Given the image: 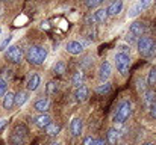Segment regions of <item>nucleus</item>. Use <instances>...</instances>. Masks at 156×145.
Instances as JSON below:
<instances>
[{
    "label": "nucleus",
    "instance_id": "obj_23",
    "mask_svg": "<svg viewBox=\"0 0 156 145\" xmlns=\"http://www.w3.org/2000/svg\"><path fill=\"white\" fill-rule=\"evenodd\" d=\"M144 101H146L149 106H152V104L156 101V92L153 89H149V91L144 92Z\"/></svg>",
    "mask_w": 156,
    "mask_h": 145
},
{
    "label": "nucleus",
    "instance_id": "obj_3",
    "mask_svg": "<svg viewBox=\"0 0 156 145\" xmlns=\"http://www.w3.org/2000/svg\"><path fill=\"white\" fill-rule=\"evenodd\" d=\"M130 113H132V103L127 101V100L126 101H121L120 106H118V109H117V113L114 116L115 124H124L129 119Z\"/></svg>",
    "mask_w": 156,
    "mask_h": 145
},
{
    "label": "nucleus",
    "instance_id": "obj_22",
    "mask_svg": "<svg viewBox=\"0 0 156 145\" xmlns=\"http://www.w3.org/2000/svg\"><path fill=\"white\" fill-rule=\"evenodd\" d=\"M44 130H46V133H47L49 136H56V135L61 132V126H59V124H55V123H52V124H50V126H47Z\"/></svg>",
    "mask_w": 156,
    "mask_h": 145
},
{
    "label": "nucleus",
    "instance_id": "obj_32",
    "mask_svg": "<svg viewBox=\"0 0 156 145\" xmlns=\"http://www.w3.org/2000/svg\"><path fill=\"white\" fill-rule=\"evenodd\" d=\"M150 115H152V116L156 119V101L152 104V106H150Z\"/></svg>",
    "mask_w": 156,
    "mask_h": 145
},
{
    "label": "nucleus",
    "instance_id": "obj_19",
    "mask_svg": "<svg viewBox=\"0 0 156 145\" xmlns=\"http://www.w3.org/2000/svg\"><path fill=\"white\" fill-rule=\"evenodd\" d=\"M27 100H29V94L24 92V91H20V92L15 94V106L20 107V106H23Z\"/></svg>",
    "mask_w": 156,
    "mask_h": 145
},
{
    "label": "nucleus",
    "instance_id": "obj_6",
    "mask_svg": "<svg viewBox=\"0 0 156 145\" xmlns=\"http://www.w3.org/2000/svg\"><path fill=\"white\" fill-rule=\"evenodd\" d=\"M146 30H147V24L144 21H135L129 27V35H132L133 38H141V36H144Z\"/></svg>",
    "mask_w": 156,
    "mask_h": 145
},
{
    "label": "nucleus",
    "instance_id": "obj_27",
    "mask_svg": "<svg viewBox=\"0 0 156 145\" xmlns=\"http://www.w3.org/2000/svg\"><path fill=\"white\" fill-rule=\"evenodd\" d=\"M6 91H8V83H6L5 79H0V98L5 97Z\"/></svg>",
    "mask_w": 156,
    "mask_h": 145
},
{
    "label": "nucleus",
    "instance_id": "obj_10",
    "mask_svg": "<svg viewBox=\"0 0 156 145\" xmlns=\"http://www.w3.org/2000/svg\"><path fill=\"white\" fill-rule=\"evenodd\" d=\"M65 50L70 53V54H80L83 51V46L82 43L79 41H68L67 46H65Z\"/></svg>",
    "mask_w": 156,
    "mask_h": 145
},
{
    "label": "nucleus",
    "instance_id": "obj_26",
    "mask_svg": "<svg viewBox=\"0 0 156 145\" xmlns=\"http://www.w3.org/2000/svg\"><path fill=\"white\" fill-rule=\"evenodd\" d=\"M147 85L150 86H155L156 85V67H153L149 73V77H147Z\"/></svg>",
    "mask_w": 156,
    "mask_h": 145
},
{
    "label": "nucleus",
    "instance_id": "obj_7",
    "mask_svg": "<svg viewBox=\"0 0 156 145\" xmlns=\"http://www.w3.org/2000/svg\"><path fill=\"white\" fill-rule=\"evenodd\" d=\"M152 5V2H149V0H141V2H136L130 9H129V17L130 18H133V17H136V15H140L144 9H147L149 6Z\"/></svg>",
    "mask_w": 156,
    "mask_h": 145
},
{
    "label": "nucleus",
    "instance_id": "obj_31",
    "mask_svg": "<svg viewBox=\"0 0 156 145\" xmlns=\"http://www.w3.org/2000/svg\"><path fill=\"white\" fill-rule=\"evenodd\" d=\"M100 3H102L100 0H90V2H87L85 5H87L88 8H97V6H99Z\"/></svg>",
    "mask_w": 156,
    "mask_h": 145
},
{
    "label": "nucleus",
    "instance_id": "obj_8",
    "mask_svg": "<svg viewBox=\"0 0 156 145\" xmlns=\"http://www.w3.org/2000/svg\"><path fill=\"white\" fill-rule=\"evenodd\" d=\"M111 74H112V67H111V64H109L108 60H103V62L100 64V67H99V79L105 83V82H108V79L111 77Z\"/></svg>",
    "mask_w": 156,
    "mask_h": 145
},
{
    "label": "nucleus",
    "instance_id": "obj_33",
    "mask_svg": "<svg viewBox=\"0 0 156 145\" xmlns=\"http://www.w3.org/2000/svg\"><path fill=\"white\" fill-rule=\"evenodd\" d=\"M5 126H6V119H0V132L5 129Z\"/></svg>",
    "mask_w": 156,
    "mask_h": 145
},
{
    "label": "nucleus",
    "instance_id": "obj_20",
    "mask_svg": "<svg viewBox=\"0 0 156 145\" xmlns=\"http://www.w3.org/2000/svg\"><path fill=\"white\" fill-rule=\"evenodd\" d=\"M65 70H67V65H65V62H62V60H58V62L53 65V74H55V76H62V74L65 73Z\"/></svg>",
    "mask_w": 156,
    "mask_h": 145
},
{
    "label": "nucleus",
    "instance_id": "obj_12",
    "mask_svg": "<svg viewBox=\"0 0 156 145\" xmlns=\"http://www.w3.org/2000/svg\"><path fill=\"white\" fill-rule=\"evenodd\" d=\"M74 97H76L77 101H85V100H88V97H90V88L85 86V85L77 86L76 91H74Z\"/></svg>",
    "mask_w": 156,
    "mask_h": 145
},
{
    "label": "nucleus",
    "instance_id": "obj_17",
    "mask_svg": "<svg viewBox=\"0 0 156 145\" xmlns=\"http://www.w3.org/2000/svg\"><path fill=\"white\" fill-rule=\"evenodd\" d=\"M3 109H6V110H11L14 106H15V94H12V92H8V94H5L3 97Z\"/></svg>",
    "mask_w": 156,
    "mask_h": 145
},
{
    "label": "nucleus",
    "instance_id": "obj_9",
    "mask_svg": "<svg viewBox=\"0 0 156 145\" xmlns=\"http://www.w3.org/2000/svg\"><path fill=\"white\" fill-rule=\"evenodd\" d=\"M41 85V76L37 74V73H32L27 79V83H26V88L27 91H37Z\"/></svg>",
    "mask_w": 156,
    "mask_h": 145
},
{
    "label": "nucleus",
    "instance_id": "obj_25",
    "mask_svg": "<svg viewBox=\"0 0 156 145\" xmlns=\"http://www.w3.org/2000/svg\"><path fill=\"white\" fill-rule=\"evenodd\" d=\"M58 82H49L47 83V86H46V92H47V95H53V94H56L58 92Z\"/></svg>",
    "mask_w": 156,
    "mask_h": 145
},
{
    "label": "nucleus",
    "instance_id": "obj_15",
    "mask_svg": "<svg viewBox=\"0 0 156 145\" xmlns=\"http://www.w3.org/2000/svg\"><path fill=\"white\" fill-rule=\"evenodd\" d=\"M50 124H52V118H50V115H47V113H41L40 116L35 118V126L40 127V129H46V127L50 126Z\"/></svg>",
    "mask_w": 156,
    "mask_h": 145
},
{
    "label": "nucleus",
    "instance_id": "obj_5",
    "mask_svg": "<svg viewBox=\"0 0 156 145\" xmlns=\"http://www.w3.org/2000/svg\"><path fill=\"white\" fill-rule=\"evenodd\" d=\"M6 59L11 60L12 64H20L23 60V56H24V51L20 46H9L6 48Z\"/></svg>",
    "mask_w": 156,
    "mask_h": 145
},
{
    "label": "nucleus",
    "instance_id": "obj_24",
    "mask_svg": "<svg viewBox=\"0 0 156 145\" xmlns=\"http://www.w3.org/2000/svg\"><path fill=\"white\" fill-rule=\"evenodd\" d=\"M96 92H97V94H100V95L109 94V92H111V83H109V82H105V83H102L100 86H97Z\"/></svg>",
    "mask_w": 156,
    "mask_h": 145
},
{
    "label": "nucleus",
    "instance_id": "obj_38",
    "mask_svg": "<svg viewBox=\"0 0 156 145\" xmlns=\"http://www.w3.org/2000/svg\"><path fill=\"white\" fill-rule=\"evenodd\" d=\"M0 33H2V29H0Z\"/></svg>",
    "mask_w": 156,
    "mask_h": 145
},
{
    "label": "nucleus",
    "instance_id": "obj_13",
    "mask_svg": "<svg viewBox=\"0 0 156 145\" xmlns=\"http://www.w3.org/2000/svg\"><path fill=\"white\" fill-rule=\"evenodd\" d=\"M70 130H71V135L73 136H80L82 135V130H83V123L80 118H74L71 121V126H70Z\"/></svg>",
    "mask_w": 156,
    "mask_h": 145
},
{
    "label": "nucleus",
    "instance_id": "obj_18",
    "mask_svg": "<svg viewBox=\"0 0 156 145\" xmlns=\"http://www.w3.org/2000/svg\"><path fill=\"white\" fill-rule=\"evenodd\" d=\"M106 18H108V11H106V8H99V9L94 12V20H96L97 23H105Z\"/></svg>",
    "mask_w": 156,
    "mask_h": 145
},
{
    "label": "nucleus",
    "instance_id": "obj_21",
    "mask_svg": "<svg viewBox=\"0 0 156 145\" xmlns=\"http://www.w3.org/2000/svg\"><path fill=\"white\" fill-rule=\"evenodd\" d=\"M83 79H85V74H83L82 71H76V73L73 74V77H71V82H73V85L77 88V86L83 85Z\"/></svg>",
    "mask_w": 156,
    "mask_h": 145
},
{
    "label": "nucleus",
    "instance_id": "obj_34",
    "mask_svg": "<svg viewBox=\"0 0 156 145\" xmlns=\"http://www.w3.org/2000/svg\"><path fill=\"white\" fill-rule=\"evenodd\" d=\"M96 145H106L105 139H96Z\"/></svg>",
    "mask_w": 156,
    "mask_h": 145
},
{
    "label": "nucleus",
    "instance_id": "obj_16",
    "mask_svg": "<svg viewBox=\"0 0 156 145\" xmlns=\"http://www.w3.org/2000/svg\"><path fill=\"white\" fill-rule=\"evenodd\" d=\"M121 9H123V2H121V0L112 2V3H111V5L106 8L108 15H118V14L121 12Z\"/></svg>",
    "mask_w": 156,
    "mask_h": 145
},
{
    "label": "nucleus",
    "instance_id": "obj_1",
    "mask_svg": "<svg viewBox=\"0 0 156 145\" xmlns=\"http://www.w3.org/2000/svg\"><path fill=\"white\" fill-rule=\"evenodd\" d=\"M47 57V48L43 46H30L26 51V59L32 65H43Z\"/></svg>",
    "mask_w": 156,
    "mask_h": 145
},
{
    "label": "nucleus",
    "instance_id": "obj_4",
    "mask_svg": "<svg viewBox=\"0 0 156 145\" xmlns=\"http://www.w3.org/2000/svg\"><path fill=\"white\" fill-rule=\"evenodd\" d=\"M115 67L121 76H126L130 68V56L124 54V53H117L115 54Z\"/></svg>",
    "mask_w": 156,
    "mask_h": 145
},
{
    "label": "nucleus",
    "instance_id": "obj_2",
    "mask_svg": "<svg viewBox=\"0 0 156 145\" xmlns=\"http://www.w3.org/2000/svg\"><path fill=\"white\" fill-rule=\"evenodd\" d=\"M136 47H138V53L141 56L152 57V56L156 54V43L150 36H141V38H138Z\"/></svg>",
    "mask_w": 156,
    "mask_h": 145
},
{
    "label": "nucleus",
    "instance_id": "obj_36",
    "mask_svg": "<svg viewBox=\"0 0 156 145\" xmlns=\"http://www.w3.org/2000/svg\"><path fill=\"white\" fill-rule=\"evenodd\" d=\"M52 145H61V144H59V142H53Z\"/></svg>",
    "mask_w": 156,
    "mask_h": 145
},
{
    "label": "nucleus",
    "instance_id": "obj_29",
    "mask_svg": "<svg viewBox=\"0 0 156 145\" xmlns=\"http://www.w3.org/2000/svg\"><path fill=\"white\" fill-rule=\"evenodd\" d=\"M26 132H27V130H26V127H24V126H20V127H17V129H15L17 136H20V135H21V136L24 138V136H26Z\"/></svg>",
    "mask_w": 156,
    "mask_h": 145
},
{
    "label": "nucleus",
    "instance_id": "obj_30",
    "mask_svg": "<svg viewBox=\"0 0 156 145\" xmlns=\"http://www.w3.org/2000/svg\"><path fill=\"white\" fill-rule=\"evenodd\" d=\"M82 145H96V139H94L93 136H87V138L83 139Z\"/></svg>",
    "mask_w": 156,
    "mask_h": 145
},
{
    "label": "nucleus",
    "instance_id": "obj_14",
    "mask_svg": "<svg viewBox=\"0 0 156 145\" xmlns=\"http://www.w3.org/2000/svg\"><path fill=\"white\" fill-rule=\"evenodd\" d=\"M118 139H120V132H118L115 127L109 129V130H108V133H106V144L117 145L118 144Z\"/></svg>",
    "mask_w": 156,
    "mask_h": 145
},
{
    "label": "nucleus",
    "instance_id": "obj_28",
    "mask_svg": "<svg viewBox=\"0 0 156 145\" xmlns=\"http://www.w3.org/2000/svg\"><path fill=\"white\" fill-rule=\"evenodd\" d=\"M11 41H12V36H11V35H8V36L0 43V51H3V50H6V48L9 47V43H11Z\"/></svg>",
    "mask_w": 156,
    "mask_h": 145
},
{
    "label": "nucleus",
    "instance_id": "obj_11",
    "mask_svg": "<svg viewBox=\"0 0 156 145\" xmlns=\"http://www.w3.org/2000/svg\"><path fill=\"white\" fill-rule=\"evenodd\" d=\"M49 106H50V100L43 97V98H38V100L35 101V104H34V109H35L37 112L46 113V112L49 110Z\"/></svg>",
    "mask_w": 156,
    "mask_h": 145
},
{
    "label": "nucleus",
    "instance_id": "obj_35",
    "mask_svg": "<svg viewBox=\"0 0 156 145\" xmlns=\"http://www.w3.org/2000/svg\"><path fill=\"white\" fill-rule=\"evenodd\" d=\"M144 145H156V144H153V142H147V144H144Z\"/></svg>",
    "mask_w": 156,
    "mask_h": 145
},
{
    "label": "nucleus",
    "instance_id": "obj_37",
    "mask_svg": "<svg viewBox=\"0 0 156 145\" xmlns=\"http://www.w3.org/2000/svg\"><path fill=\"white\" fill-rule=\"evenodd\" d=\"M14 145H20V144H14Z\"/></svg>",
    "mask_w": 156,
    "mask_h": 145
}]
</instances>
